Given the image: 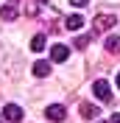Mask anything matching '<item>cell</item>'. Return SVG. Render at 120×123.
<instances>
[{
	"label": "cell",
	"instance_id": "1",
	"mask_svg": "<svg viewBox=\"0 0 120 123\" xmlns=\"http://www.w3.org/2000/svg\"><path fill=\"white\" fill-rule=\"evenodd\" d=\"M92 92H95L98 101H109L112 98V90H109V81H103V78H98V81H92Z\"/></svg>",
	"mask_w": 120,
	"mask_h": 123
},
{
	"label": "cell",
	"instance_id": "2",
	"mask_svg": "<svg viewBox=\"0 0 120 123\" xmlns=\"http://www.w3.org/2000/svg\"><path fill=\"white\" fill-rule=\"evenodd\" d=\"M45 117H48V120H53V123H61L64 117H67V109L61 106V104H50V106L45 109Z\"/></svg>",
	"mask_w": 120,
	"mask_h": 123
},
{
	"label": "cell",
	"instance_id": "3",
	"mask_svg": "<svg viewBox=\"0 0 120 123\" xmlns=\"http://www.w3.org/2000/svg\"><path fill=\"white\" fill-rule=\"evenodd\" d=\"M3 117L8 123H20L23 120V106H17V104H6L3 106Z\"/></svg>",
	"mask_w": 120,
	"mask_h": 123
},
{
	"label": "cell",
	"instance_id": "4",
	"mask_svg": "<svg viewBox=\"0 0 120 123\" xmlns=\"http://www.w3.org/2000/svg\"><path fill=\"white\" fill-rule=\"evenodd\" d=\"M70 59V48L67 45H53L50 48V62H67Z\"/></svg>",
	"mask_w": 120,
	"mask_h": 123
},
{
	"label": "cell",
	"instance_id": "5",
	"mask_svg": "<svg viewBox=\"0 0 120 123\" xmlns=\"http://www.w3.org/2000/svg\"><path fill=\"white\" fill-rule=\"evenodd\" d=\"M103 45H106L109 53H120V34H106Z\"/></svg>",
	"mask_w": 120,
	"mask_h": 123
},
{
	"label": "cell",
	"instance_id": "6",
	"mask_svg": "<svg viewBox=\"0 0 120 123\" xmlns=\"http://www.w3.org/2000/svg\"><path fill=\"white\" fill-rule=\"evenodd\" d=\"M0 20H3V23H11V20H17V6H14V3L0 6Z\"/></svg>",
	"mask_w": 120,
	"mask_h": 123
},
{
	"label": "cell",
	"instance_id": "7",
	"mask_svg": "<svg viewBox=\"0 0 120 123\" xmlns=\"http://www.w3.org/2000/svg\"><path fill=\"white\" fill-rule=\"evenodd\" d=\"M64 25H67L70 31H78V28H84V17L81 14H70L67 20H64Z\"/></svg>",
	"mask_w": 120,
	"mask_h": 123
},
{
	"label": "cell",
	"instance_id": "8",
	"mask_svg": "<svg viewBox=\"0 0 120 123\" xmlns=\"http://www.w3.org/2000/svg\"><path fill=\"white\" fill-rule=\"evenodd\" d=\"M109 25H114V17H109V14H98L95 31H103V28H109Z\"/></svg>",
	"mask_w": 120,
	"mask_h": 123
},
{
	"label": "cell",
	"instance_id": "9",
	"mask_svg": "<svg viewBox=\"0 0 120 123\" xmlns=\"http://www.w3.org/2000/svg\"><path fill=\"white\" fill-rule=\"evenodd\" d=\"M48 73H50V64L48 62H34V76L36 78H45Z\"/></svg>",
	"mask_w": 120,
	"mask_h": 123
},
{
	"label": "cell",
	"instance_id": "10",
	"mask_svg": "<svg viewBox=\"0 0 120 123\" xmlns=\"http://www.w3.org/2000/svg\"><path fill=\"white\" fill-rule=\"evenodd\" d=\"M98 112H101V109H98V106H92V104H81V117H87V120L98 117Z\"/></svg>",
	"mask_w": 120,
	"mask_h": 123
},
{
	"label": "cell",
	"instance_id": "11",
	"mask_svg": "<svg viewBox=\"0 0 120 123\" xmlns=\"http://www.w3.org/2000/svg\"><path fill=\"white\" fill-rule=\"evenodd\" d=\"M31 50H36V53L45 50V37H42V34H36V37L31 39Z\"/></svg>",
	"mask_w": 120,
	"mask_h": 123
},
{
	"label": "cell",
	"instance_id": "12",
	"mask_svg": "<svg viewBox=\"0 0 120 123\" xmlns=\"http://www.w3.org/2000/svg\"><path fill=\"white\" fill-rule=\"evenodd\" d=\"M87 42H90V37H78V39H75V45H78V48H87Z\"/></svg>",
	"mask_w": 120,
	"mask_h": 123
},
{
	"label": "cell",
	"instance_id": "13",
	"mask_svg": "<svg viewBox=\"0 0 120 123\" xmlns=\"http://www.w3.org/2000/svg\"><path fill=\"white\" fill-rule=\"evenodd\" d=\"M70 3H73L75 8H84V6H87V3H90V0H70Z\"/></svg>",
	"mask_w": 120,
	"mask_h": 123
},
{
	"label": "cell",
	"instance_id": "14",
	"mask_svg": "<svg viewBox=\"0 0 120 123\" xmlns=\"http://www.w3.org/2000/svg\"><path fill=\"white\" fill-rule=\"evenodd\" d=\"M109 123H120V115H117V112H114V115L109 117Z\"/></svg>",
	"mask_w": 120,
	"mask_h": 123
},
{
	"label": "cell",
	"instance_id": "15",
	"mask_svg": "<svg viewBox=\"0 0 120 123\" xmlns=\"http://www.w3.org/2000/svg\"><path fill=\"white\" fill-rule=\"evenodd\" d=\"M114 84H117V87H120V73H117V78H114Z\"/></svg>",
	"mask_w": 120,
	"mask_h": 123
},
{
	"label": "cell",
	"instance_id": "16",
	"mask_svg": "<svg viewBox=\"0 0 120 123\" xmlns=\"http://www.w3.org/2000/svg\"><path fill=\"white\" fill-rule=\"evenodd\" d=\"M95 123H103V120H95Z\"/></svg>",
	"mask_w": 120,
	"mask_h": 123
}]
</instances>
